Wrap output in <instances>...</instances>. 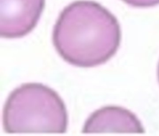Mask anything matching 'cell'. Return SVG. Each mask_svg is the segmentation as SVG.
Segmentation results:
<instances>
[{"label": "cell", "instance_id": "cell-2", "mask_svg": "<svg viewBox=\"0 0 159 136\" xmlns=\"http://www.w3.org/2000/svg\"><path fill=\"white\" fill-rule=\"evenodd\" d=\"M7 133H64L68 114L60 96L41 83H25L13 90L2 113Z\"/></svg>", "mask_w": 159, "mask_h": 136}, {"label": "cell", "instance_id": "cell-6", "mask_svg": "<svg viewBox=\"0 0 159 136\" xmlns=\"http://www.w3.org/2000/svg\"><path fill=\"white\" fill-rule=\"evenodd\" d=\"M157 74H158V82H159V63L158 65V70H157Z\"/></svg>", "mask_w": 159, "mask_h": 136}, {"label": "cell", "instance_id": "cell-3", "mask_svg": "<svg viewBox=\"0 0 159 136\" xmlns=\"http://www.w3.org/2000/svg\"><path fill=\"white\" fill-rule=\"evenodd\" d=\"M45 0H0V35L2 38L22 37L38 23Z\"/></svg>", "mask_w": 159, "mask_h": 136}, {"label": "cell", "instance_id": "cell-1", "mask_svg": "<svg viewBox=\"0 0 159 136\" xmlns=\"http://www.w3.org/2000/svg\"><path fill=\"white\" fill-rule=\"evenodd\" d=\"M121 40L116 17L100 4L76 1L66 6L54 25L52 40L60 57L79 67L102 65L117 51Z\"/></svg>", "mask_w": 159, "mask_h": 136}, {"label": "cell", "instance_id": "cell-4", "mask_svg": "<svg viewBox=\"0 0 159 136\" xmlns=\"http://www.w3.org/2000/svg\"><path fill=\"white\" fill-rule=\"evenodd\" d=\"M144 129L137 116L118 106L103 107L92 113L86 120L82 132L143 133Z\"/></svg>", "mask_w": 159, "mask_h": 136}, {"label": "cell", "instance_id": "cell-5", "mask_svg": "<svg viewBox=\"0 0 159 136\" xmlns=\"http://www.w3.org/2000/svg\"><path fill=\"white\" fill-rule=\"evenodd\" d=\"M128 5L140 8L150 7L159 4V0H122Z\"/></svg>", "mask_w": 159, "mask_h": 136}]
</instances>
